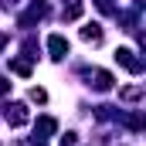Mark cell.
Listing matches in <instances>:
<instances>
[{
	"label": "cell",
	"mask_w": 146,
	"mask_h": 146,
	"mask_svg": "<svg viewBox=\"0 0 146 146\" xmlns=\"http://www.w3.org/2000/svg\"><path fill=\"white\" fill-rule=\"evenodd\" d=\"M31 99H34V102H44L48 95H44V88H31Z\"/></svg>",
	"instance_id": "cell-6"
},
{
	"label": "cell",
	"mask_w": 146,
	"mask_h": 146,
	"mask_svg": "<svg viewBox=\"0 0 146 146\" xmlns=\"http://www.w3.org/2000/svg\"><path fill=\"white\" fill-rule=\"evenodd\" d=\"M7 122H10V126H24V122H27V109H24V106H10V109H7Z\"/></svg>",
	"instance_id": "cell-2"
},
{
	"label": "cell",
	"mask_w": 146,
	"mask_h": 146,
	"mask_svg": "<svg viewBox=\"0 0 146 146\" xmlns=\"http://www.w3.org/2000/svg\"><path fill=\"white\" fill-rule=\"evenodd\" d=\"M48 48H51V58H65V54H68V41H65L61 34H51Z\"/></svg>",
	"instance_id": "cell-1"
},
{
	"label": "cell",
	"mask_w": 146,
	"mask_h": 146,
	"mask_svg": "<svg viewBox=\"0 0 146 146\" xmlns=\"http://www.w3.org/2000/svg\"><path fill=\"white\" fill-rule=\"evenodd\" d=\"M143 95V88L139 85H133V88H122V99H139Z\"/></svg>",
	"instance_id": "cell-5"
},
{
	"label": "cell",
	"mask_w": 146,
	"mask_h": 146,
	"mask_svg": "<svg viewBox=\"0 0 146 146\" xmlns=\"http://www.w3.org/2000/svg\"><path fill=\"white\" fill-rule=\"evenodd\" d=\"M115 58H119V61H122V65H126V68H129V72H139V68H143V65H139V61H136V58H133V51H126V48H122V51H119V54H115Z\"/></svg>",
	"instance_id": "cell-3"
},
{
	"label": "cell",
	"mask_w": 146,
	"mask_h": 146,
	"mask_svg": "<svg viewBox=\"0 0 146 146\" xmlns=\"http://www.w3.org/2000/svg\"><path fill=\"white\" fill-rule=\"evenodd\" d=\"M3 88H7V82H3V78H0V92H3Z\"/></svg>",
	"instance_id": "cell-7"
},
{
	"label": "cell",
	"mask_w": 146,
	"mask_h": 146,
	"mask_svg": "<svg viewBox=\"0 0 146 146\" xmlns=\"http://www.w3.org/2000/svg\"><path fill=\"white\" fill-rule=\"evenodd\" d=\"M82 37H85V41H102V31L92 24V27H85V31H82Z\"/></svg>",
	"instance_id": "cell-4"
}]
</instances>
